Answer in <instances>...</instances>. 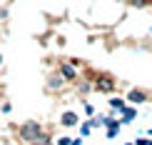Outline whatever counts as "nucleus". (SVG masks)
<instances>
[{
  "label": "nucleus",
  "mask_w": 152,
  "mask_h": 145,
  "mask_svg": "<svg viewBox=\"0 0 152 145\" xmlns=\"http://www.w3.org/2000/svg\"><path fill=\"white\" fill-rule=\"evenodd\" d=\"M20 138H23L25 143H37V140L42 138V128H40V123L30 120V123L20 125Z\"/></svg>",
  "instance_id": "f257e3e1"
},
{
  "label": "nucleus",
  "mask_w": 152,
  "mask_h": 145,
  "mask_svg": "<svg viewBox=\"0 0 152 145\" xmlns=\"http://www.w3.org/2000/svg\"><path fill=\"white\" fill-rule=\"evenodd\" d=\"M117 88V80L110 78V75H97L95 78V90L97 93H112Z\"/></svg>",
  "instance_id": "f03ea898"
},
{
  "label": "nucleus",
  "mask_w": 152,
  "mask_h": 145,
  "mask_svg": "<svg viewBox=\"0 0 152 145\" xmlns=\"http://www.w3.org/2000/svg\"><path fill=\"white\" fill-rule=\"evenodd\" d=\"M60 75L67 80V83L77 80V65H75V63H60Z\"/></svg>",
  "instance_id": "7ed1b4c3"
},
{
  "label": "nucleus",
  "mask_w": 152,
  "mask_h": 145,
  "mask_svg": "<svg viewBox=\"0 0 152 145\" xmlns=\"http://www.w3.org/2000/svg\"><path fill=\"white\" fill-rule=\"evenodd\" d=\"M127 103L130 105H145L147 103V93L140 90V88H132V90L127 93Z\"/></svg>",
  "instance_id": "20e7f679"
},
{
  "label": "nucleus",
  "mask_w": 152,
  "mask_h": 145,
  "mask_svg": "<svg viewBox=\"0 0 152 145\" xmlns=\"http://www.w3.org/2000/svg\"><path fill=\"white\" fill-rule=\"evenodd\" d=\"M60 125H62V128H75V125H80V118H77V113H72V110L62 113V118H60Z\"/></svg>",
  "instance_id": "39448f33"
},
{
  "label": "nucleus",
  "mask_w": 152,
  "mask_h": 145,
  "mask_svg": "<svg viewBox=\"0 0 152 145\" xmlns=\"http://www.w3.org/2000/svg\"><path fill=\"white\" fill-rule=\"evenodd\" d=\"M135 118H137V108L127 103V108L122 110V118H120V120H122V125H130L132 120H135Z\"/></svg>",
  "instance_id": "423d86ee"
},
{
  "label": "nucleus",
  "mask_w": 152,
  "mask_h": 145,
  "mask_svg": "<svg viewBox=\"0 0 152 145\" xmlns=\"http://www.w3.org/2000/svg\"><path fill=\"white\" fill-rule=\"evenodd\" d=\"M110 108L117 110V113H122L125 108H127V100L125 98H110Z\"/></svg>",
  "instance_id": "0eeeda50"
},
{
  "label": "nucleus",
  "mask_w": 152,
  "mask_h": 145,
  "mask_svg": "<svg viewBox=\"0 0 152 145\" xmlns=\"http://www.w3.org/2000/svg\"><path fill=\"white\" fill-rule=\"evenodd\" d=\"M62 80H65L62 75H53V78L48 80V88L50 90H58V88H62Z\"/></svg>",
  "instance_id": "6e6552de"
},
{
  "label": "nucleus",
  "mask_w": 152,
  "mask_h": 145,
  "mask_svg": "<svg viewBox=\"0 0 152 145\" xmlns=\"http://www.w3.org/2000/svg\"><path fill=\"white\" fill-rule=\"evenodd\" d=\"M92 123L90 120H85V123H80V138H90V133H92Z\"/></svg>",
  "instance_id": "1a4fd4ad"
},
{
  "label": "nucleus",
  "mask_w": 152,
  "mask_h": 145,
  "mask_svg": "<svg viewBox=\"0 0 152 145\" xmlns=\"http://www.w3.org/2000/svg\"><path fill=\"white\" fill-rule=\"evenodd\" d=\"M135 145H152V140H150V138H137Z\"/></svg>",
  "instance_id": "9d476101"
},
{
  "label": "nucleus",
  "mask_w": 152,
  "mask_h": 145,
  "mask_svg": "<svg viewBox=\"0 0 152 145\" xmlns=\"http://www.w3.org/2000/svg\"><path fill=\"white\" fill-rule=\"evenodd\" d=\"M82 108H85V113H87V115H90V118L95 115V108H92V105H90V103H85V105H82Z\"/></svg>",
  "instance_id": "9b49d317"
},
{
  "label": "nucleus",
  "mask_w": 152,
  "mask_h": 145,
  "mask_svg": "<svg viewBox=\"0 0 152 145\" xmlns=\"http://www.w3.org/2000/svg\"><path fill=\"white\" fill-rule=\"evenodd\" d=\"M132 5H135V8H145V5H147V0H130Z\"/></svg>",
  "instance_id": "f8f14e48"
},
{
  "label": "nucleus",
  "mask_w": 152,
  "mask_h": 145,
  "mask_svg": "<svg viewBox=\"0 0 152 145\" xmlns=\"http://www.w3.org/2000/svg\"><path fill=\"white\" fill-rule=\"evenodd\" d=\"M58 145H72V140H70V138H60Z\"/></svg>",
  "instance_id": "ddd939ff"
},
{
  "label": "nucleus",
  "mask_w": 152,
  "mask_h": 145,
  "mask_svg": "<svg viewBox=\"0 0 152 145\" xmlns=\"http://www.w3.org/2000/svg\"><path fill=\"white\" fill-rule=\"evenodd\" d=\"M72 145H82V140H80V138H75V140H72Z\"/></svg>",
  "instance_id": "4468645a"
},
{
  "label": "nucleus",
  "mask_w": 152,
  "mask_h": 145,
  "mask_svg": "<svg viewBox=\"0 0 152 145\" xmlns=\"http://www.w3.org/2000/svg\"><path fill=\"white\" fill-rule=\"evenodd\" d=\"M125 145H135V143H125Z\"/></svg>",
  "instance_id": "2eb2a0df"
},
{
  "label": "nucleus",
  "mask_w": 152,
  "mask_h": 145,
  "mask_svg": "<svg viewBox=\"0 0 152 145\" xmlns=\"http://www.w3.org/2000/svg\"><path fill=\"white\" fill-rule=\"evenodd\" d=\"M0 63H3V55H0Z\"/></svg>",
  "instance_id": "dca6fc26"
}]
</instances>
